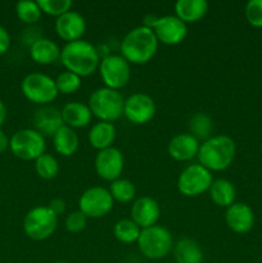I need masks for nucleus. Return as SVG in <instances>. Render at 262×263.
<instances>
[{"label": "nucleus", "instance_id": "nucleus-1", "mask_svg": "<svg viewBox=\"0 0 262 263\" xmlns=\"http://www.w3.org/2000/svg\"><path fill=\"white\" fill-rule=\"evenodd\" d=\"M61 62L66 71L80 77H87L99 69L100 55L98 49L86 40L67 43L62 48Z\"/></svg>", "mask_w": 262, "mask_h": 263}, {"label": "nucleus", "instance_id": "nucleus-2", "mask_svg": "<svg viewBox=\"0 0 262 263\" xmlns=\"http://www.w3.org/2000/svg\"><path fill=\"white\" fill-rule=\"evenodd\" d=\"M158 44L152 28L138 26L128 31L121 41V55L130 64H145L156 55Z\"/></svg>", "mask_w": 262, "mask_h": 263}, {"label": "nucleus", "instance_id": "nucleus-3", "mask_svg": "<svg viewBox=\"0 0 262 263\" xmlns=\"http://www.w3.org/2000/svg\"><path fill=\"white\" fill-rule=\"evenodd\" d=\"M236 144L230 136L216 135L203 141L198 152L199 164L211 172H220L229 168L235 159Z\"/></svg>", "mask_w": 262, "mask_h": 263}, {"label": "nucleus", "instance_id": "nucleus-4", "mask_svg": "<svg viewBox=\"0 0 262 263\" xmlns=\"http://www.w3.org/2000/svg\"><path fill=\"white\" fill-rule=\"evenodd\" d=\"M87 105L92 116L99 118V121L112 123L123 116L125 99L118 90L104 86L91 92Z\"/></svg>", "mask_w": 262, "mask_h": 263}, {"label": "nucleus", "instance_id": "nucleus-5", "mask_svg": "<svg viewBox=\"0 0 262 263\" xmlns=\"http://www.w3.org/2000/svg\"><path fill=\"white\" fill-rule=\"evenodd\" d=\"M138 248L145 258L158 261L164 258L174 247V239L171 233L161 225L141 229L138 239Z\"/></svg>", "mask_w": 262, "mask_h": 263}, {"label": "nucleus", "instance_id": "nucleus-6", "mask_svg": "<svg viewBox=\"0 0 262 263\" xmlns=\"http://www.w3.org/2000/svg\"><path fill=\"white\" fill-rule=\"evenodd\" d=\"M58 228V217L48 205H38L26 213L23 218V231L30 239L43 241L50 238Z\"/></svg>", "mask_w": 262, "mask_h": 263}, {"label": "nucleus", "instance_id": "nucleus-7", "mask_svg": "<svg viewBox=\"0 0 262 263\" xmlns=\"http://www.w3.org/2000/svg\"><path fill=\"white\" fill-rule=\"evenodd\" d=\"M22 94L31 103L39 105H48L58 97L55 80L40 72H32L25 76L21 82Z\"/></svg>", "mask_w": 262, "mask_h": 263}, {"label": "nucleus", "instance_id": "nucleus-8", "mask_svg": "<svg viewBox=\"0 0 262 263\" xmlns=\"http://www.w3.org/2000/svg\"><path fill=\"white\" fill-rule=\"evenodd\" d=\"M9 149L22 161H36L45 153V138L35 128H22L10 138Z\"/></svg>", "mask_w": 262, "mask_h": 263}, {"label": "nucleus", "instance_id": "nucleus-9", "mask_svg": "<svg viewBox=\"0 0 262 263\" xmlns=\"http://www.w3.org/2000/svg\"><path fill=\"white\" fill-rule=\"evenodd\" d=\"M213 182L212 172L202 164L194 163L185 167L177 177V190L188 198L199 197L208 192Z\"/></svg>", "mask_w": 262, "mask_h": 263}, {"label": "nucleus", "instance_id": "nucleus-10", "mask_svg": "<svg viewBox=\"0 0 262 263\" xmlns=\"http://www.w3.org/2000/svg\"><path fill=\"white\" fill-rule=\"evenodd\" d=\"M99 73L105 87L120 90L130 81L131 64L121 54H109L100 61Z\"/></svg>", "mask_w": 262, "mask_h": 263}, {"label": "nucleus", "instance_id": "nucleus-11", "mask_svg": "<svg viewBox=\"0 0 262 263\" xmlns=\"http://www.w3.org/2000/svg\"><path fill=\"white\" fill-rule=\"evenodd\" d=\"M144 26L152 28L158 43L164 45L181 44L188 35L186 25L176 15L151 17V21H145Z\"/></svg>", "mask_w": 262, "mask_h": 263}, {"label": "nucleus", "instance_id": "nucleus-12", "mask_svg": "<svg viewBox=\"0 0 262 263\" xmlns=\"http://www.w3.org/2000/svg\"><path fill=\"white\" fill-rule=\"evenodd\" d=\"M113 200L109 190L103 186H91L85 190L79 199V210L87 218H102L113 210Z\"/></svg>", "mask_w": 262, "mask_h": 263}, {"label": "nucleus", "instance_id": "nucleus-13", "mask_svg": "<svg viewBox=\"0 0 262 263\" xmlns=\"http://www.w3.org/2000/svg\"><path fill=\"white\" fill-rule=\"evenodd\" d=\"M156 103L145 92H135L125 99L123 116L134 125H145L156 116Z\"/></svg>", "mask_w": 262, "mask_h": 263}, {"label": "nucleus", "instance_id": "nucleus-14", "mask_svg": "<svg viewBox=\"0 0 262 263\" xmlns=\"http://www.w3.org/2000/svg\"><path fill=\"white\" fill-rule=\"evenodd\" d=\"M95 172L105 181H115L120 179L125 167V158L120 149L110 146L98 152L94 161Z\"/></svg>", "mask_w": 262, "mask_h": 263}, {"label": "nucleus", "instance_id": "nucleus-15", "mask_svg": "<svg viewBox=\"0 0 262 263\" xmlns=\"http://www.w3.org/2000/svg\"><path fill=\"white\" fill-rule=\"evenodd\" d=\"M55 32L67 43L81 40L86 31V21L79 12L69 10L55 20Z\"/></svg>", "mask_w": 262, "mask_h": 263}, {"label": "nucleus", "instance_id": "nucleus-16", "mask_svg": "<svg viewBox=\"0 0 262 263\" xmlns=\"http://www.w3.org/2000/svg\"><path fill=\"white\" fill-rule=\"evenodd\" d=\"M131 220L136 223L140 229L151 228L157 225V221L161 216V207L158 202L152 197L138 198L131 205Z\"/></svg>", "mask_w": 262, "mask_h": 263}, {"label": "nucleus", "instance_id": "nucleus-17", "mask_svg": "<svg viewBox=\"0 0 262 263\" xmlns=\"http://www.w3.org/2000/svg\"><path fill=\"white\" fill-rule=\"evenodd\" d=\"M254 213L246 203L235 202L226 208L225 222L231 231L236 234H246L254 226Z\"/></svg>", "mask_w": 262, "mask_h": 263}, {"label": "nucleus", "instance_id": "nucleus-18", "mask_svg": "<svg viewBox=\"0 0 262 263\" xmlns=\"http://www.w3.org/2000/svg\"><path fill=\"white\" fill-rule=\"evenodd\" d=\"M200 143L190 134H177L167 145L170 157L175 161L188 162L198 156Z\"/></svg>", "mask_w": 262, "mask_h": 263}, {"label": "nucleus", "instance_id": "nucleus-19", "mask_svg": "<svg viewBox=\"0 0 262 263\" xmlns=\"http://www.w3.org/2000/svg\"><path fill=\"white\" fill-rule=\"evenodd\" d=\"M33 128L36 131L45 136H51L53 138L54 134L64 126L63 120H62L61 110L57 109L55 107L51 105H43L39 108L33 115Z\"/></svg>", "mask_w": 262, "mask_h": 263}, {"label": "nucleus", "instance_id": "nucleus-20", "mask_svg": "<svg viewBox=\"0 0 262 263\" xmlns=\"http://www.w3.org/2000/svg\"><path fill=\"white\" fill-rule=\"evenodd\" d=\"M62 120L71 128H84L91 122L92 113L89 105L80 102H69L62 108Z\"/></svg>", "mask_w": 262, "mask_h": 263}, {"label": "nucleus", "instance_id": "nucleus-21", "mask_svg": "<svg viewBox=\"0 0 262 263\" xmlns=\"http://www.w3.org/2000/svg\"><path fill=\"white\" fill-rule=\"evenodd\" d=\"M208 8L210 5L205 0H179L175 4V15L185 25L195 23L204 18Z\"/></svg>", "mask_w": 262, "mask_h": 263}, {"label": "nucleus", "instance_id": "nucleus-22", "mask_svg": "<svg viewBox=\"0 0 262 263\" xmlns=\"http://www.w3.org/2000/svg\"><path fill=\"white\" fill-rule=\"evenodd\" d=\"M62 49L55 41L40 37L30 46V57L38 64H51L61 58Z\"/></svg>", "mask_w": 262, "mask_h": 263}, {"label": "nucleus", "instance_id": "nucleus-23", "mask_svg": "<svg viewBox=\"0 0 262 263\" xmlns=\"http://www.w3.org/2000/svg\"><path fill=\"white\" fill-rule=\"evenodd\" d=\"M53 145L62 157H71L79 151L80 139L76 131L68 126H62L53 136Z\"/></svg>", "mask_w": 262, "mask_h": 263}, {"label": "nucleus", "instance_id": "nucleus-24", "mask_svg": "<svg viewBox=\"0 0 262 263\" xmlns=\"http://www.w3.org/2000/svg\"><path fill=\"white\" fill-rule=\"evenodd\" d=\"M174 257L175 263H202L204 254L198 241L184 238L174 246Z\"/></svg>", "mask_w": 262, "mask_h": 263}, {"label": "nucleus", "instance_id": "nucleus-25", "mask_svg": "<svg viewBox=\"0 0 262 263\" xmlns=\"http://www.w3.org/2000/svg\"><path fill=\"white\" fill-rule=\"evenodd\" d=\"M116 127L110 122H103L99 121L98 123L92 125V127L89 131V143L90 145L98 151L110 148L116 139Z\"/></svg>", "mask_w": 262, "mask_h": 263}, {"label": "nucleus", "instance_id": "nucleus-26", "mask_svg": "<svg viewBox=\"0 0 262 263\" xmlns=\"http://www.w3.org/2000/svg\"><path fill=\"white\" fill-rule=\"evenodd\" d=\"M210 198L216 205L222 208L230 207L235 203L236 189L231 181L226 179L213 180L210 187Z\"/></svg>", "mask_w": 262, "mask_h": 263}, {"label": "nucleus", "instance_id": "nucleus-27", "mask_svg": "<svg viewBox=\"0 0 262 263\" xmlns=\"http://www.w3.org/2000/svg\"><path fill=\"white\" fill-rule=\"evenodd\" d=\"M140 233L141 229L131 218H122V220L117 221L113 228L115 238L123 244L138 243Z\"/></svg>", "mask_w": 262, "mask_h": 263}, {"label": "nucleus", "instance_id": "nucleus-28", "mask_svg": "<svg viewBox=\"0 0 262 263\" xmlns=\"http://www.w3.org/2000/svg\"><path fill=\"white\" fill-rule=\"evenodd\" d=\"M212 127V120L205 113H195L189 121V134L194 136L198 141H205L207 139H210Z\"/></svg>", "mask_w": 262, "mask_h": 263}, {"label": "nucleus", "instance_id": "nucleus-29", "mask_svg": "<svg viewBox=\"0 0 262 263\" xmlns=\"http://www.w3.org/2000/svg\"><path fill=\"white\" fill-rule=\"evenodd\" d=\"M109 193L112 195L113 200L120 203H130L136 197V187L130 180L127 179H117L110 182Z\"/></svg>", "mask_w": 262, "mask_h": 263}, {"label": "nucleus", "instance_id": "nucleus-30", "mask_svg": "<svg viewBox=\"0 0 262 263\" xmlns=\"http://www.w3.org/2000/svg\"><path fill=\"white\" fill-rule=\"evenodd\" d=\"M35 171L41 179L53 180L59 174V163L55 157L44 153L35 161Z\"/></svg>", "mask_w": 262, "mask_h": 263}, {"label": "nucleus", "instance_id": "nucleus-31", "mask_svg": "<svg viewBox=\"0 0 262 263\" xmlns=\"http://www.w3.org/2000/svg\"><path fill=\"white\" fill-rule=\"evenodd\" d=\"M15 13H17V17L26 25H35L43 14L38 2H32V0L18 2L15 4Z\"/></svg>", "mask_w": 262, "mask_h": 263}, {"label": "nucleus", "instance_id": "nucleus-32", "mask_svg": "<svg viewBox=\"0 0 262 263\" xmlns=\"http://www.w3.org/2000/svg\"><path fill=\"white\" fill-rule=\"evenodd\" d=\"M55 85L59 94H74L81 87V77L69 71H64L58 74L55 79Z\"/></svg>", "mask_w": 262, "mask_h": 263}, {"label": "nucleus", "instance_id": "nucleus-33", "mask_svg": "<svg viewBox=\"0 0 262 263\" xmlns=\"http://www.w3.org/2000/svg\"><path fill=\"white\" fill-rule=\"evenodd\" d=\"M38 4L41 12L57 18L69 12L72 8L71 0H39Z\"/></svg>", "mask_w": 262, "mask_h": 263}, {"label": "nucleus", "instance_id": "nucleus-34", "mask_svg": "<svg viewBox=\"0 0 262 263\" xmlns=\"http://www.w3.org/2000/svg\"><path fill=\"white\" fill-rule=\"evenodd\" d=\"M247 22L257 28H262V0H251L244 8Z\"/></svg>", "mask_w": 262, "mask_h": 263}, {"label": "nucleus", "instance_id": "nucleus-35", "mask_svg": "<svg viewBox=\"0 0 262 263\" xmlns=\"http://www.w3.org/2000/svg\"><path fill=\"white\" fill-rule=\"evenodd\" d=\"M86 225H87V217L80 210L73 211V212L69 213V215L66 217V222H64L66 230L72 234L81 233L82 230H85Z\"/></svg>", "mask_w": 262, "mask_h": 263}, {"label": "nucleus", "instance_id": "nucleus-36", "mask_svg": "<svg viewBox=\"0 0 262 263\" xmlns=\"http://www.w3.org/2000/svg\"><path fill=\"white\" fill-rule=\"evenodd\" d=\"M48 208L57 216V217H58V216L63 215V213L66 212L67 204L62 198H54V199L50 200Z\"/></svg>", "mask_w": 262, "mask_h": 263}, {"label": "nucleus", "instance_id": "nucleus-37", "mask_svg": "<svg viewBox=\"0 0 262 263\" xmlns=\"http://www.w3.org/2000/svg\"><path fill=\"white\" fill-rule=\"evenodd\" d=\"M10 48V35L3 26H0V55L7 53Z\"/></svg>", "mask_w": 262, "mask_h": 263}, {"label": "nucleus", "instance_id": "nucleus-38", "mask_svg": "<svg viewBox=\"0 0 262 263\" xmlns=\"http://www.w3.org/2000/svg\"><path fill=\"white\" fill-rule=\"evenodd\" d=\"M9 143H10V139L8 138L7 134H5L3 130H0V154H3L5 151L9 149Z\"/></svg>", "mask_w": 262, "mask_h": 263}, {"label": "nucleus", "instance_id": "nucleus-39", "mask_svg": "<svg viewBox=\"0 0 262 263\" xmlns=\"http://www.w3.org/2000/svg\"><path fill=\"white\" fill-rule=\"evenodd\" d=\"M7 115H8V110H7V107H5L4 103L0 100V127H2L3 125H4L5 120H7Z\"/></svg>", "mask_w": 262, "mask_h": 263}, {"label": "nucleus", "instance_id": "nucleus-40", "mask_svg": "<svg viewBox=\"0 0 262 263\" xmlns=\"http://www.w3.org/2000/svg\"><path fill=\"white\" fill-rule=\"evenodd\" d=\"M53 263H69V262H66V261H57V262H53Z\"/></svg>", "mask_w": 262, "mask_h": 263}, {"label": "nucleus", "instance_id": "nucleus-41", "mask_svg": "<svg viewBox=\"0 0 262 263\" xmlns=\"http://www.w3.org/2000/svg\"><path fill=\"white\" fill-rule=\"evenodd\" d=\"M166 263H175V262H166Z\"/></svg>", "mask_w": 262, "mask_h": 263}]
</instances>
